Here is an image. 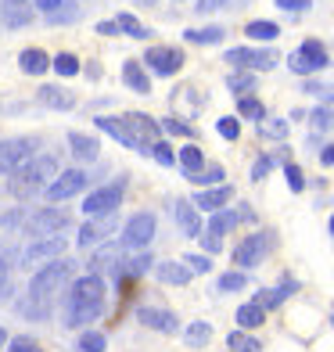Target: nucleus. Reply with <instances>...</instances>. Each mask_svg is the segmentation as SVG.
Instances as JSON below:
<instances>
[{
    "mask_svg": "<svg viewBox=\"0 0 334 352\" xmlns=\"http://www.w3.org/2000/svg\"><path fill=\"white\" fill-rule=\"evenodd\" d=\"M69 277H72V263H47L40 274L29 280L22 313L29 320H47L51 316V306H54V295L69 284Z\"/></svg>",
    "mask_w": 334,
    "mask_h": 352,
    "instance_id": "obj_1",
    "label": "nucleus"
},
{
    "mask_svg": "<svg viewBox=\"0 0 334 352\" xmlns=\"http://www.w3.org/2000/svg\"><path fill=\"white\" fill-rule=\"evenodd\" d=\"M104 313V280L98 274L76 277L65 292V324L69 327H87L90 320Z\"/></svg>",
    "mask_w": 334,
    "mask_h": 352,
    "instance_id": "obj_2",
    "label": "nucleus"
},
{
    "mask_svg": "<svg viewBox=\"0 0 334 352\" xmlns=\"http://www.w3.org/2000/svg\"><path fill=\"white\" fill-rule=\"evenodd\" d=\"M51 176H58V155H33L22 169L11 173L8 187H11V195L19 201H29L36 190L51 187Z\"/></svg>",
    "mask_w": 334,
    "mask_h": 352,
    "instance_id": "obj_3",
    "label": "nucleus"
},
{
    "mask_svg": "<svg viewBox=\"0 0 334 352\" xmlns=\"http://www.w3.org/2000/svg\"><path fill=\"white\" fill-rule=\"evenodd\" d=\"M36 155V137H8L0 140V176H11Z\"/></svg>",
    "mask_w": 334,
    "mask_h": 352,
    "instance_id": "obj_4",
    "label": "nucleus"
},
{
    "mask_svg": "<svg viewBox=\"0 0 334 352\" xmlns=\"http://www.w3.org/2000/svg\"><path fill=\"white\" fill-rule=\"evenodd\" d=\"M288 65H291V72H298V76H313V72H320V69H327V65H331L327 47H324L320 40H306V43H302L298 51L288 58Z\"/></svg>",
    "mask_w": 334,
    "mask_h": 352,
    "instance_id": "obj_5",
    "label": "nucleus"
},
{
    "mask_svg": "<svg viewBox=\"0 0 334 352\" xmlns=\"http://www.w3.org/2000/svg\"><path fill=\"white\" fill-rule=\"evenodd\" d=\"M69 227V212L65 209H40L25 219V234H33V237H58V230H65Z\"/></svg>",
    "mask_w": 334,
    "mask_h": 352,
    "instance_id": "obj_6",
    "label": "nucleus"
},
{
    "mask_svg": "<svg viewBox=\"0 0 334 352\" xmlns=\"http://www.w3.org/2000/svg\"><path fill=\"white\" fill-rule=\"evenodd\" d=\"M274 248V234H248L241 245L234 248V263L237 266H245V270H252V266H259L263 259H266V252Z\"/></svg>",
    "mask_w": 334,
    "mask_h": 352,
    "instance_id": "obj_7",
    "label": "nucleus"
},
{
    "mask_svg": "<svg viewBox=\"0 0 334 352\" xmlns=\"http://www.w3.org/2000/svg\"><path fill=\"white\" fill-rule=\"evenodd\" d=\"M122 180L119 184H108L101 190H93V195L83 198V216H108V212H115L119 209V201H122Z\"/></svg>",
    "mask_w": 334,
    "mask_h": 352,
    "instance_id": "obj_8",
    "label": "nucleus"
},
{
    "mask_svg": "<svg viewBox=\"0 0 334 352\" xmlns=\"http://www.w3.org/2000/svg\"><path fill=\"white\" fill-rule=\"evenodd\" d=\"M87 184H90V176H87L83 169H65V173H58L54 180H51V187H47V198H51V201H69V198H76Z\"/></svg>",
    "mask_w": 334,
    "mask_h": 352,
    "instance_id": "obj_9",
    "label": "nucleus"
},
{
    "mask_svg": "<svg viewBox=\"0 0 334 352\" xmlns=\"http://www.w3.org/2000/svg\"><path fill=\"white\" fill-rule=\"evenodd\" d=\"M227 61L237 69H259V72H269L277 65V54L274 51H252V47H234L227 51Z\"/></svg>",
    "mask_w": 334,
    "mask_h": 352,
    "instance_id": "obj_10",
    "label": "nucleus"
},
{
    "mask_svg": "<svg viewBox=\"0 0 334 352\" xmlns=\"http://www.w3.org/2000/svg\"><path fill=\"white\" fill-rule=\"evenodd\" d=\"M151 237H155V216L151 212H137L130 223H126V230H122V245L126 248H144V245H151Z\"/></svg>",
    "mask_w": 334,
    "mask_h": 352,
    "instance_id": "obj_11",
    "label": "nucleus"
},
{
    "mask_svg": "<svg viewBox=\"0 0 334 352\" xmlns=\"http://www.w3.org/2000/svg\"><path fill=\"white\" fill-rule=\"evenodd\" d=\"M122 126L133 133V140L140 144V151H151V144L158 140V122L151 116H140V111H130L122 116Z\"/></svg>",
    "mask_w": 334,
    "mask_h": 352,
    "instance_id": "obj_12",
    "label": "nucleus"
},
{
    "mask_svg": "<svg viewBox=\"0 0 334 352\" xmlns=\"http://www.w3.org/2000/svg\"><path fill=\"white\" fill-rule=\"evenodd\" d=\"M33 0H0V22H4L8 29H25L33 25Z\"/></svg>",
    "mask_w": 334,
    "mask_h": 352,
    "instance_id": "obj_13",
    "label": "nucleus"
},
{
    "mask_svg": "<svg viewBox=\"0 0 334 352\" xmlns=\"http://www.w3.org/2000/svg\"><path fill=\"white\" fill-rule=\"evenodd\" d=\"M148 69L158 72V76H177L180 65H183V54L177 51V47H151V51L144 54Z\"/></svg>",
    "mask_w": 334,
    "mask_h": 352,
    "instance_id": "obj_14",
    "label": "nucleus"
},
{
    "mask_svg": "<svg viewBox=\"0 0 334 352\" xmlns=\"http://www.w3.org/2000/svg\"><path fill=\"white\" fill-rule=\"evenodd\" d=\"M111 230H115V212L108 216H93L90 223H83V230H79V248H93L111 237Z\"/></svg>",
    "mask_w": 334,
    "mask_h": 352,
    "instance_id": "obj_15",
    "label": "nucleus"
},
{
    "mask_svg": "<svg viewBox=\"0 0 334 352\" xmlns=\"http://www.w3.org/2000/svg\"><path fill=\"white\" fill-rule=\"evenodd\" d=\"M65 252V241L61 237H36V245H29L22 252V263L25 266H36V263H47V259H54V255Z\"/></svg>",
    "mask_w": 334,
    "mask_h": 352,
    "instance_id": "obj_16",
    "label": "nucleus"
},
{
    "mask_svg": "<svg viewBox=\"0 0 334 352\" xmlns=\"http://www.w3.org/2000/svg\"><path fill=\"white\" fill-rule=\"evenodd\" d=\"M137 320L144 327H155V331H162V334H172L180 324H177V316H172L169 309H151V306H140L137 309Z\"/></svg>",
    "mask_w": 334,
    "mask_h": 352,
    "instance_id": "obj_17",
    "label": "nucleus"
},
{
    "mask_svg": "<svg viewBox=\"0 0 334 352\" xmlns=\"http://www.w3.org/2000/svg\"><path fill=\"white\" fill-rule=\"evenodd\" d=\"M93 122H98V130H104L108 137H115V140L122 144V148H130V151H140V144H137V140H133V133H130V130H126V126H122V119H111V116H98Z\"/></svg>",
    "mask_w": 334,
    "mask_h": 352,
    "instance_id": "obj_18",
    "label": "nucleus"
},
{
    "mask_svg": "<svg viewBox=\"0 0 334 352\" xmlns=\"http://www.w3.org/2000/svg\"><path fill=\"white\" fill-rule=\"evenodd\" d=\"M230 198H234L230 187H212V190H198V198L190 205H198V209H205V212H219Z\"/></svg>",
    "mask_w": 334,
    "mask_h": 352,
    "instance_id": "obj_19",
    "label": "nucleus"
},
{
    "mask_svg": "<svg viewBox=\"0 0 334 352\" xmlns=\"http://www.w3.org/2000/svg\"><path fill=\"white\" fill-rule=\"evenodd\" d=\"M36 98H40V104L58 108V111H65V108L76 104V94L65 90V87H40V90H36Z\"/></svg>",
    "mask_w": 334,
    "mask_h": 352,
    "instance_id": "obj_20",
    "label": "nucleus"
},
{
    "mask_svg": "<svg viewBox=\"0 0 334 352\" xmlns=\"http://www.w3.org/2000/svg\"><path fill=\"white\" fill-rule=\"evenodd\" d=\"M177 227L183 230V237H198V234H201L198 209H194L190 201H177Z\"/></svg>",
    "mask_w": 334,
    "mask_h": 352,
    "instance_id": "obj_21",
    "label": "nucleus"
},
{
    "mask_svg": "<svg viewBox=\"0 0 334 352\" xmlns=\"http://www.w3.org/2000/svg\"><path fill=\"white\" fill-rule=\"evenodd\" d=\"M19 65H22V72H29V76H43L47 69H51V58H47L40 47H29V51L19 54Z\"/></svg>",
    "mask_w": 334,
    "mask_h": 352,
    "instance_id": "obj_22",
    "label": "nucleus"
},
{
    "mask_svg": "<svg viewBox=\"0 0 334 352\" xmlns=\"http://www.w3.org/2000/svg\"><path fill=\"white\" fill-rule=\"evenodd\" d=\"M122 79H126V87H130V90L151 94V79H148L144 69H140V61H126V65H122Z\"/></svg>",
    "mask_w": 334,
    "mask_h": 352,
    "instance_id": "obj_23",
    "label": "nucleus"
},
{
    "mask_svg": "<svg viewBox=\"0 0 334 352\" xmlns=\"http://www.w3.org/2000/svg\"><path fill=\"white\" fill-rule=\"evenodd\" d=\"M237 327L241 331H252V327H259V324H266V309L259 306V302H248V306H241L237 309Z\"/></svg>",
    "mask_w": 334,
    "mask_h": 352,
    "instance_id": "obj_24",
    "label": "nucleus"
},
{
    "mask_svg": "<svg viewBox=\"0 0 334 352\" xmlns=\"http://www.w3.org/2000/svg\"><path fill=\"white\" fill-rule=\"evenodd\" d=\"M158 280H162V284H177V287H183V284L190 280V270H187L183 263H158Z\"/></svg>",
    "mask_w": 334,
    "mask_h": 352,
    "instance_id": "obj_25",
    "label": "nucleus"
},
{
    "mask_svg": "<svg viewBox=\"0 0 334 352\" xmlns=\"http://www.w3.org/2000/svg\"><path fill=\"white\" fill-rule=\"evenodd\" d=\"M69 144H72V155L79 158V162H93V158H98V140H93V137L69 133Z\"/></svg>",
    "mask_w": 334,
    "mask_h": 352,
    "instance_id": "obj_26",
    "label": "nucleus"
},
{
    "mask_svg": "<svg viewBox=\"0 0 334 352\" xmlns=\"http://www.w3.org/2000/svg\"><path fill=\"white\" fill-rule=\"evenodd\" d=\"M115 22H119L122 33H126V36H133V40H148V36H151V29H148V25H140V19H133L130 11H122Z\"/></svg>",
    "mask_w": 334,
    "mask_h": 352,
    "instance_id": "obj_27",
    "label": "nucleus"
},
{
    "mask_svg": "<svg viewBox=\"0 0 334 352\" xmlns=\"http://www.w3.org/2000/svg\"><path fill=\"white\" fill-rule=\"evenodd\" d=\"M245 33H248L252 40H277V36H280V25L259 19V22H248V25H245Z\"/></svg>",
    "mask_w": 334,
    "mask_h": 352,
    "instance_id": "obj_28",
    "label": "nucleus"
},
{
    "mask_svg": "<svg viewBox=\"0 0 334 352\" xmlns=\"http://www.w3.org/2000/svg\"><path fill=\"white\" fill-rule=\"evenodd\" d=\"M180 162H183V173H187V180H190L194 173L205 169V155H201V148H194V144H190V148L180 151Z\"/></svg>",
    "mask_w": 334,
    "mask_h": 352,
    "instance_id": "obj_29",
    "label": "nucleus"
},
{
    "mask_svg": "<svg viewBox=\"0 0 334 352\" xmlns=\"http://www.w3.org/2000/svg\"><path fill=\"white\" fill-rule=\"evenodd\" d=\"M291 292H295V284L288 280V284H280V287H274V292H263V295H259L256 302H259V306H263V309H274V306H280V302H284V298H288Z\"/></svg>",
    "mask_w": 334,
    "mask_h": 352,
    "instance_id": "obj_30",
    "label": "nucleus"
},
{
    "mask_svg": "<svg viewBox=\"0 0 334 352\" xmlns=\"http://www.w3.org/2000/svg\"><path fill=\"white\" fill-rule=\"evenodd\" d=\"M183 36H187V43H219L227 33L219 25H209V29H187Z\"/></svg>",
    "mask_w": 334,
    "mask_h": 352,
    "instance_id": "obj_31",
    "label": "nucleus"
},
{
    "mask_svg": "<svg viewBox=\"0 0 334 352\" xmlns=\"http://www.w3.org/2000/svg\"><path fill=\"white\" fill-rule=\"evenodd\" d=\"M241 216H248V212H241ZM241 216H237V212H216L212 223H209V234H212V237L227 234L230 227H237V219H241Z\"/></svg>",
    "mask_w": 334,
    "mask_h": 352,
    "instance_id": "obj_32",
    "label": "nucleus"
},
{
    "mask_svg": "<svg viewBox=\"0 0 334 352\" xmlns=\"http://www.w3.org/2000/svg\"><path fill=\"white\" fill-rule=\"evenodd\" d=\"M237 111H241L245 119H252V122H263V119H266V108H263V101H256V98H241V101H237Z\"/></svg>",
    "mask_w": 334,
    "mask_h": 352,
    "instance_id": "obj_33",
    "label": "nucleus"
},
{
    "mask_svg": "<svg viewBox=\"0 0 334 352\" xmlns=\"http://www.w3.org/2000/svg\"><path fill=\"white\" fill-rule=\"evenodd\" d=\"M51 65H54V72H61V76H76V72H79V58L65 51V54H54Z\"/></svg>",
    "mask_w": 334,
    "mask_h": 352,
    "instance_id": "obj_34",
    "label": "nucleus"
},
{
    "mask_svg": "<svg viewBox=\"0 0 334 352\" xmlns=\"http://www.w3.org/2000/svg\"><path fill=\"white\" fill-rule=\"evenodd\" d=\"M227 345H230L234 352H259V349H263L256 338H248V334H241V331H234L230 338H227Z\"/></svg>",
    "mask_w": 334,
    "mask_h": 352,
    "instance_id": "obj_35",
    "label": "nucleus"
},
{
    "mask_svg": "<svg viewBox=\"0 0 334 352\" xmlns=\"http://www.w3.org/2000/svg\"><path fill=\"white\" fill-rule=\"evenodd\" d=\"M79 349L83 352H104V334L101 331H83L79 334Z\"/></svg>",
    "mask_w": 334,
    "mask_h": 352,
    "instance_id": "obj_36",
    "label": "nucleus"
},
{
    "mask_svg": "<svg viewBox=\"0 0 334 352\" xmlns=\"http://www.w3.org/2000/svg\"><path fill=\"white\" fill-rule=\"evenodd\" d=\"M209 338H212V327H209V324H190V327H187V342H190V345H205Z\"/></svg>",
    "mask_w": 334,
    "mask_h": 352,
    "instance_id": "obj_37",
    "label": "nucleus"
},
{
    "mask_svg": "<svg viewBox=\"0 0 334 352\" xmlns=\"http://www.w3.org/2000/svg\"><path fill=\"white\" fill-rule=\"evenodd\" d=\"M151 155H155V162H158V166H172V162H177V155L169 151V144H166V140H155V144H151Z\"/></svg>",
    "mask_w": 334,
    "mask_h": 352,
    "instance_id": "obj_38",
    "label": "nucleus"
},
{
    "mask_svg": "<svg viewBox=\"0 0 334 352\" xmlns=\"http://www.w3.org/2000/svg\"><path fill=\"white\" fill-rule=\"evenodd\" d=\"M245 284H248V280H245V274H223L216 287H219V292H241Z\"/></svg>",
    "mask_w": 334,
    "mask_h": 352,
    "instance_id": "obj_39",
    "label": "nucleus"
},
{
    "mask_svg": "<svg viewBox=\"0 0 334 352\" xmlns=\"http://www.w3.org/2000/svg\"><path fill=\"white\" fill-rule=\"evenodd\" d=\"M216 130H219V137L237 140V137H241V122H237V119H219V122H216Z\"/></svg>",
    "mask_w": 334,
    "mask_h": 352,
    "instance_id": "obj_40",
    "label": "nucleus"
},
{
    "mask_svg": "<svg viewBox=\"0 0 334 352\" xmlns=\"http://www.w3.org/2000/svg\"><path fill=\"white\" fill-rule=\"evenodd\" d=\"M219 180H223V169H219V166H209L205 173L190 176V184H219Z\"/></svg>",
    "mask_w": 334,
    "mask_h": 352,
    "instance_id": "obj_41",
    "label": "nucleus"
},
{
    "mask_svg": "<svg viewBox=\"0 0 334 352\" xmlns=\"http://www.w3.org/2000/svg\"><path fill=\"white\" fill-rule=\"evenodd\" d=\"M227 87H230V90H252V87H256V76L237 72V76H230V79H227Z\"/></svg>",
    "mask_w": 334,
    "mask_h": 352,
    "instance_id": "obj_42",
    "label": "nucleus"
},
{
    "mask_svg": "<svg viewBox=\"0 0 334 352\" xmlns=\"http://www.w3.org/2000/svg\"><path fill=\"white\" fill-rule=\"evenodd\" d=\"M263 133H266V137H274V140H280V137H288V122H284V119L263 122Z\"/></svg>",
    "mask_w": 334,
    "mask_h": 352,
    "instance_id": "obj_43",
    "label": "nucleus"
},
{
    "mask_svg": "<svg viewBox=\"0 0 334 352\" xmlns=\"http://www.w3.org/2000/svg\"><path fill=\"white\" fill-rule=\"evenodd\" d=\"M187 270H190V274H209V270H212V263L209 259H205V255H187Z\"/></svg>",
    "mask_w": 334,
    "mask_h": 352,
    "instance_id": "obj_44",
    "label": "nucleus"
},
{
    "mask_svg": "<svg viewBox=\"0 0 334 352\" xmlns=\"http://www.w3.org/2000/svg\"><path fill=\"white\" fill-rule=\"evenodd\" d=\"M8 352H43L33 338H14V342H8Z\"/></svg>",
    "mask_w": 334,
    "mask_h": 352,
    "instance_id": "obj_45",
    "label": "nucleus"
},
{
    "mask_svg": "<svg viewBox=\"0 0 334 352\" xmlns=\"http://www.w3.org/2000/svg\"><path fill=\"white\" fill-rule=\"evenodd\" d=\"M284 176H288V187H291V190H302V187H306V180H302V169H298V166H284Z\"/></svg>",
    "mask_w": 334,
    "mask_h": 352,
    "instance_id": "obj_46",
    "label": "nucleus"
},
{
    "mask_svg": "<svg viewBox=\"0 0 334 352\" xmlns=\"http://www.w3.org/2000/svg\"><path fill=\"white\" fill-rule=\"evenodd\" d=\"M269 169H274V158H266V155H263V158H259V162H256V166H252V180H263V176H266Z\"/></svg>",
    "mask_w": 334,
    "mask_h": 352,
    "instance_id": "obj_47",
    "label": "nucleus"
},
{
    "mask_svg": "<svg viewBox=\"0 0 334 352\" xmlns=\"http://www.w3.org/2000/svg\"><path fill=\"white\" fill-rule=\"evenodd\" d=\"M8 274H11V252L0 248V287L8 284Z\"/></svg>",
    "mask_w": 334,
    "mask_h": 352,
    "instance_id": "obj_48",
    "label": "nucleus"
},
{
    "mask_svg": "<svg viewBox=\"0 0 334 352\" xmlns=\"http://www.w3.org/2000/svg\"><path fill=\"white\" fill-rule=\"evenodd\" d=\"M148 266H151V255H140V259H130V263H126V274H144Z\"/></svg>",
    "mask_w": 334,
    "mask_h": 352,
    "instance_id": "obj_49",
    "label": "nucleus"
},
{
    "mask_svg": "<svg viewBox=\"0 0 334 352\" xmlns=\"http://www.w3.org/2000/svg\"><path fill=\"white\" fill-rule=\"evenodd\" d=\"M162 130L180 133V137H190V126H187V122H177V119H166V122H162Z\"/></svg>",
    "mask_w": 334,
    "mask_h": 352,
    "instance_id": "obj_50",
    "label": "nucleus"
},
{
    "mask_svg": "<svg viewBox=\"0 0 334 352\" xmlns=\"http://www.w3.org/2000/svg\"><path fill=\"white\" fill-rule=\"evenodd\" d=\"M313 126H316V130H327V126H331V111L327 108H316L313 111Z\"/></svg>",
    "mask_w": 334,
    "mask_h": 352,
    "instance_id": "obj_51",
    "label": "nucleus"
},
{
    "mask_svg": "<svg viewBox=\"0 0 334 352\" xmlns=\"http://www.w3.org/2000/svg\"><path fill=\"white\" fill-rule=\"evenodd\" d=\"M277 8H284V11H306L309 0H277Z\"/></svg>",
    "mask_w": 334,
    "mask_h": 352,
    "instance_id": "obj_52",
    "label": "nucleus"
},
{
    "mask_svg": "<svg viewBox=\"0 0 334 352\" xmlns=\"http://www.w3.org/2000/svg\"><path fill=\"white\" fill-rule=\"evenodd\" d=\"M33 8H40V11H47V14H54V11L61 8V0H33Z\"/></svg>",
    "mask_w": 334,
    "mask_h": 352,
    "instance_id": "obj_53",
    "label": "nucleus"
},
{
    "mask_svg": "<svg viewBox=\"0 0 334 352\" xmlns=\"http://www.w3.org/2000/svg\"><path fill=\"white\" fill-rule=\"evenodd\" d=\"M98 33H101V36H115V33H119V22H101Z\"/></svg>",
    "mask_w": 334,
    "mask_h": 352,
    "instance_id": "obj_54",
    "label": "nucleus"
},
{
    "mask_svg": "<svg viewBox=\"0 0 334 352\" xmlns=\"http://www.w3.org/2000/svg\"><path fill=\"white\" fill-rule=\"evenodd\" d=\"M223 4H227V0H201L198 11H216V8H223Z\"/></svg>",
    "mask_w": 334,
    "mask_h": 352,
    "instance_id": "obj_55",
    "label": "nucleus"
},
{
    "mask_svg": "<svg viewBox=\"0 0 334 352\" xmlns=\"http://www.w3.org/2000/svg\"><path fill=\"white\" fill-rule=\"evenodd\" d=\"M320 162H324V166H334V144L320 151Z\"/></svg>",
    "mask_w": 334,
    "mask_h": 352,
    "instance_id": "obj_56",
    "label": "nucleus"
},
{
    "mask_svg": "<svg viewBox=\"0 0 334 352\" xmlns=\"http://www.w3.org/2000/svg\"><path fill=\"white\" fill-rule=\"evenodd\" d=\"M205 248H209V252H216V248H219V237H212V234H205Z\"/></svg>",
    "mask_w": 334,
    "mask_h": 352,
    "instance_id": "obj_57",
    "label": "nucleus"
},
{
    "mask_svg": "<svg viewBox=\"0 0 334 352\" xmlns=\"http://www.w3.org/2000/svg\"><path fill=\"white\" fill-rule=\"evenodd\" d=\"M4 345H8V331H4V327H0V349H4Z\"/></svg>",
    "mask_w": 334,
    "mask_h": 352,
    "instance_id": "obj_58",
    "label": "nucleus"
},
{
    "mask_svg": "<svg viewBox=\"0 0 334 352\" xmlns=\"http://www.w3.org/2000/svg\"><path fill=\"white\" fill-rule=\"evenodd\" d=\"M331 234H334V216H331Z\"/></svg>",
    "mask_w": 334,
    "mask_h": 352,
    "instance_id": "obj_59",
    "label": "nucleus"
},
{
    "mask_svg": "<svg viewBox=\"0 0 334 352\" xmlns=\"http://www.w3.org/2000/svg\"><path fill=\"white\" fill-rule=\"evenodd\" d=\"M140 4H155V0H140Z\"/></svg>",
    "mask_w": 334,
    "mask_h": 352,
    "instance_id": "obj_60",
    "label": "nucleus"
}]
</instances>
